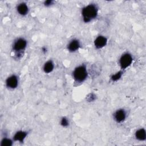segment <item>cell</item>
<instances>
[{
	"instance_id": "obj_1",
	"label": "cell",
	"mask_w": 146,
	"mask_h": 146,
	"mask_svg": "<svg viewBox=\"0 0 146 146\" xmlns=\"http://www.w3.org/2000/svg\"><path fill=\"white\" fill-rule=\"evenodd\" d=\"M83 20L85 22H88L96 17L98 14V8L96 5L90 4L84 7L82 11Z\"/></svg>"
},
{
	"instance_id": "obj_2",
	"label": "cell",
	"mask_w": 146,
	"mask_h": 146,
	"mask_svg": "<svg viewBox=\"0 0 146 146\" xmlns=\"http://www.w3.org/2000/svg\"><path fill=\"white\" fill-rule=\"evenodd\" d=\"M87 76V71L84 65H81L76 67L73 72V77L77 82H82L86 80Z\"/></svg>"
},
{
	"instance_id": "obj_3",
	"label": "cell",
	"mask_w": 146,
	"mask_h": 146,
	"mask_svg": "<svg viewBox=\"0 0 146 146\" xmlns=\"http://www.w3.org/2000/svg\"><path fill=\"white\" fill-rule=\"evenodd\" d=\"M133 60L132 55L129 53H125L121 55L119 60V63L122 69H125L129 67Z\"/></svg>"
},
{
	"instance_id": "obj_4",
	"label": "cell",
	"mask_w": 146,
	"mask_h": 146,
	"mask_svg": "<svg viewBox=\"0 0 146 146\" xmlns=\"http://www.w3.org/2000/svg\"><path fill=\"white\" fill-rule=\"evenodd\" d=\"M27 46V41L23 38L18 39L13 44V49L16 51H21L25 49Z\"/></svg>"
},
{
	"instance_id": "obj_5",
	"label": "cell",
	"mask_w": 146,
	"mask_h": 146,
	"mask_svg": "<svg viewBox=\"0 0 146 146\" xmlns=\"http://www.w3.org/2000/svg\"><path fill=\"white\" fill-rule=\"evenodd\" d=\"M6 86L9 88H11V89L15 88L18 84V80L17 76L15 75H13L9 76V78H7L6 81Z\"/></svg>"
},
{
	"instance_id": "obj_6",
	"label": "cell",
	"mask_w": 146,
	"mask_h": 146,
	"mask_svg": "<svg viewBox=\"0 0 146 146\" xmlns=\"http://www.w3.org/2000/svg\"><path fill=\"white\" fill-rule=\"evenodd\" d=\"M107 43V39L105 36H98L95 41L94 45L96 48L100 49L104 47Z\"/></svg>"
},
{
	"instance_id": "obj_7",
	"label": "cell",
	"mask_w": 146,
	"mask_h": 146,
	"mask_svg": "<svg viewBox=\"0 0 146 146\" xmlns=\"http://www.w3.org/2000/svg\"><path fill=\"white\" fill-rule=\"evenodd\" d=\"M126 117V113L123 109L117 110L114 113V119L117 123L123 122Z\"/></svg>"
},
{
	"instance_id": "obj_8",
	"label": "cell",
	"mask_w": 146,
	"mask_h": 146,
	"mask_svg": "<svg viewBox=\"0 0 146 146\" xmlns=\"http://www.w3.org/2000/svg\"><path fill=\"white\" fill-rule=\"evenodd\" d=\"M27 135V132L26 131H19L15 133L13 137V139L14 141L22 143L23 142L24 140L26 137Z\"/></svg>"
},
{
	"instance_id": "obj_9",
	"label": "cell",
	"mask_w": 146,
	"mask_h": 146,
	"mask_svg": "<svg viewBox=\"0 0 146 146\" xmlns=\"http://www.w3.org/2000/svg\"><path fill=\"white\" fill-rule=\"evenodd\" d=\"M80 47L79 41L77 39L72 40L68 44L67 48L70 52H75L77 51Z\"/></svg>"
},
{
	"instance_id": "obj_10",
	"label": "cell",
	"mask_w": 146,
	"mask_h": 146,
	"mask_svg": "<svg viewBox=\"0 0 146 146\" xmlns=\"http://www.w3.org/2000/svg\"><path fill=\"white\" fill-rule=\"evenodd\" d=\"M17 11L22 15H25L28 13L29 8L25 3H21L17 6Z\"/></svg>"
},
{
	"instance_id": "obj_11",
	"label": "cell",
	"mask_w": 146,
	"mask_h": 146,
	"mask_svg": "<svg viewBox=\"0 0 146 146\" xmlns=\"http://www.w3.org/2000/svg\"><path fill=\"white\" fill-rule=\"evenodd\" d=\"M135 137L136 139L140 141H144L146 139V133L145 131L143 128H141L138 129L135 132Z\"/></svg>"
},
{
	"instance_id": "obj_12",
	"label": "cell",
	"mask_w": 146,
	"mask_h": 146,
	"mask_svg": "<svg viewBox=\"0 0 146 146\" xmlns=\"http://www.w3.org/2000/svg\"><path fill=\"white\" fill-rule=\"evenodd\" d=\"M54 65L53 62L51 60H48L44 64V66H43L44 72L47 74L50 73L54 70Z\"/></svg>"
},
{
	"instance_id": "obj_13",
	"label": "cell",
	"mask_w": 146,
	"mask_h": 146,
	"mask_svg": "<svg viewBox=\"0 0 146 146\" xmlns=\"http://www.w3.org/2000/svg\"><path fill=\"white\" fill-rule=\"evenodd\" d=\"M13 144V141L7 138H4L1 142V146H11Z\"/></svg>"
},
{
	"instance_id": "obj_14",
	"label": "cell",
	"mask_w": 146,
	"mask_h": 146,
	"mask_svg": "<svg viewBox=\"0 0 146 146\" xmlns=\"http://www.w3.org/2000/svg\"><path fill=\"white\" fill-rule=\"evenodd\" d=\"M122 76V72L121 71H119V72H117V73L113 74L112 75L111 79L112 81L115 82V81H117Z\"/></svg>"
},
{
	"instance_id": "obj_15",
	"label": "cell",
	"mask_w": 146,
	"mask_h": 146,
	"mask_svg": "<svg viewBox=\"0 0 146 146\" xmlns=\"http://www.w3.org/2000/svg\"><path fill=\"white\" fill-rule=\"evenodd\" d=\"M60 124L63 127H67L68 125V121L66 117H63L61 120Z\"/></svg>"
},
{
	"instance_id": "obj_16",
	"label": "cell",
	"mask_w": 146,
	"mask_h": 146,
	"mask_svg": "<svg viewBox=\"0 0 146 146\" xmlns=\"http://www.w3.org/2000/svg\"><path fill=\"white\" fill-rule=\"evenodd\" d=\"M52 2H53L52 1H50V0H48V1H47L44 2V5H45V6H48L51 5L52 3Z\"/></svg>"
}]
</instances>
